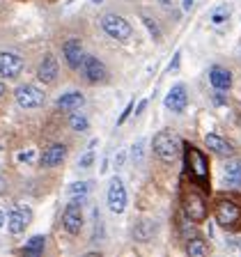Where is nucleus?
<instances>
[{
	"instance_id": "obj_23",
	"label": "nucleus",
	"mask_w": 241,
	"mask_h": 257,
	"mask_svg": "<svg viewBox=\"0 0 241 257\" xmlns=\"http://www.w3.org/2000/svg\"><path fill=\"white\" fill-rule=\"evenodd\" d=\"M186 252L188 255H207L209 248H207V243H204L202 239L193 236V239H188V243H186Z\"/></svg>"
},
{
	"instance_id": "obj_9",
	"label": "nucleus",
	"mask_w": 241,
	"mask_h": 257,
	"mask_svg": "<svg viewBox=\"0 0 241 257\" xmlns=\"http://www.w3.org/2000/svg\"><path fill=\"white\" fill-rule=\"evenodd\" d=\"M23 71V58L16 53H0V76L3 78H19Z\"/></svg>"
},
{
	"instance_id": "obj_37",
	"label": "nucleus",
	"mask_w": 241,
	"mask_h": 257,
	"mask_svg": "<svg viewBox=\"0 0 241 257\" xmlns=\"http://www.w3.org/2000/svg\"><path fill=\"white\" fill-rule=\"evenodd\" d=\"M92 3H96V5H99V3H101V0H92Z\"/></svg>"
},
{
	"instance_id": "obj_3",
	"label": "nucleus",
	"mask_w": 241,
	"mask_h": 257,
	"mask_svg": "<svg viewBox=\"0 0 241 257\" xmlns=\"http://www.w3.org/2000/svg\"><path fill=\"white\" fill-rule=\"evenodd\" d=\"M214 214H216L218 225H223V227H236L241 220V207L230 198H220L218 202H216Z\"/></svg>"
},
{
	"instance_id": "obj_17",
	"label": "nucleus",
	"mask_w": 241,
	"mask_h": 257,
	"mask_svg": "<svg viewBox=\"0 0 241 257\" xmlns=\"http://www.w3.org/2000/svg\"><path fill=\"white\" fill-rule=\"evenodd\" d=\"M204 143H207V147L214 152V154H218V156H232V145L227 143V140H223L220 136L207 134V136H204Z\"/></svg>"
},
{
	"instance_id": "obj_36",
	"label": "nucleus",
	"mask_w": 241,
	"mask_h": 257,
	"mask_svg": "<svg viewBox=\"0 0 241 257\" xmlns=\"http://www.w3.org/2000/svg\"><path fill=\"white\" fill-rule=\"evenodd\" d=\"M5 94V85H3V83H0V96Z\"/></svg>"
},
{
	"instance_id": "obj_27",
	"label": "nucleus",
	"mask_w": 241,
	"mask_h": 257,
	"mask_svg": "<svg viewBox=\"0 0 241 257\" xmlns=\"http://www.w3.org/2000/svg\"><path fill=\"white\" fill-rule=\"evenodd\" d=\"M227 16H230V10H216L214 14H211V23H223L225 19H227Z\"/></svg>"
},
{
	"instance_id": "obj_34",
	"label": "nucleus",
	"mask_w": 241,
	"mask_h": 257,
	"mask_svg": "<svg viewBox=\"0 0 241 257\" xmlns=\"http://www.w3.org/2000/svg\"><path fill=\"white\" fill-rule=\"evenodd\" d=\"M3 223H5V214L0 211V227H3Z\"/></svg>"
},
{
	"instance_id": "obj_25",
	"label": "nucleus",
	"mask_w": 241,
	"mask_h": 257,
	"mask_svg": "<svg viewBox=\"0 0 241 257\" xmlns=\"http://www.w3.org/2000/svg\"><path fill=\"white\" fill-rule=\"evenodd\" d=\"M143 23H145V26H147V30H150V35H152V37H154L156 42H161V28L156 26L154 21H152L150 16H143Z\"/></svg>"
},
{
	"instance_id": "obj_8",
	"label": "nucleus",
	"mask_w": 241,
	"mask_h": 257,
	"mask_svg": "<svg viewBox=\"0 0 241 257\" xmlns=\"http://www.w3.org/2000/svg\"><path fill=\"white\" fill-rule=\"evenodd\" d=\"M108 209L112 214H122L127 209V188H124L122 179H117V177L108 186Z\"/></svg>"
},
{
	"instance_id": "obj_12",
	"label": "nucleus",
	"mask_w": 241,
	"mask_h": 257,
	"mask_svg": "<svg viewBox=\"0 0 241 257\" xmlns=\"http://www.w3.org/2000/svg\"><path fill=\"white\" fill-rule=\"evenodd\" d=\"M28 223H30V209L14 207L10 214H7V227H10L12 234H21L28 227Z\"/></svg>"
},
{
	"instance_id": "obj_7",
	"label": "nucleus",
	"mask_w": 241,
	"mask_h": 257,
	"mask_svg": "<svg viewBox=\"0 0 241 257\" xmlns=\"http://www.w3.org/2000/svg\"><path fill=\"white\" fill-rule=\"evenodd\" d=\"M80 204L83 202L71 200V202L67 204V209H64V214H62V225L69 234H78L80 227H83V209H80Z\"/></svg>"
},
{
	"instance_id": "obj_32",
	"label": "nucleus",
	"mask_w": 241,
	"mask_h": 257,
	"mask_svg": "<svg viewBox=\"0 0 241 257\" xmlns=\"http://www.w3.org/2000/svg\"><path fill=\"white\" fill-rule=\"evenodd\" d=\"M145 106H147V101H140V103H138V110H136V115H140V112L145 110Z\"/></svg>"
},
{
	"instance_id": "obj_13",
	"label": "nucleus",
	"mask_w": 241,
	"mask_h": 257,
	"mask_svg": "<svg viewBox=\"0 0 241 257\" xmlns=\"http://www.w3.org/2000/svg\"><path fill=\"white\" fill-rule=\"evenodd\" d=\"M188 106V92L184 85H175L166 96V108L172 112H182Z\"/></svg>"
},
{
	"instance_id": "obj_4",
	"label": "nucleus",
	"mask_w": 241,
	"mask_h": 257,
	"mask_svg": "<svg viewBox=\"0 0 241 257\" xmlns=\"http://www.w3.org/2000/svg\"><path fill=\"white\" fill-rule=\"evenodd\" d=\"M101 28H103V32H106L108 37L119 39V42H127V39L134 35L131 26L117 14H103L101 16Z\"/></svg>"
},
{
	"instance_id": "obj_31",
	"label": "nucleus",
	"mask_w": 241,
	"mask_h": 257,
	"mask_svg": "<svg viewBox=\"0 0 241 257\" xmlns=\"http://www.w3.org/2000/svg\"><path fill=\"white\" fill-rule=\"evenodd\" d=\"M124 163V152H119L117 156H115V168H119Z\"/></svg>"
},
{
	"instance_id": "obj_10",
	"label": "nucleus",
	"mask_w": 241,
	"mask_h": 257,
	"mask_svg": "<svg viewBox=\"0 0 241 257\" xmlns=\"http://www.w3.org/2000/svg\"><path fill=\"white\" fill-rule=\"evenodd\" d=\"M62 53L71 69H80V64L85 60V53H83V44H80L78 39H67L62 46Z\"/></svg>"
},
{
	"instance_id": "obj_21",
	"label": "nucleus",
	"mask_w": 241,
	"mask_h": 257,
	"mask_svg": "<svg viewBox=\"0 0 241 257\" xmlns=\"http://www.w3.org/2000/svg\"><path fill=\"white\" fill-rule=\"evenodd\" d=\"M44 246H46V236L35 234V236H32V239L26 243V246H23V252H26V255L37 257V255H42V252H44Z\"/></svg>"
},
{
	"instance_id": "obj_1",
	"label": "nucleus",
	"mask_w": 241,
	"mask_h": 257,
	"mask_svg": "<svg viewBox=\"0 0 241 257\" xmlns=\"http://www.w3.org/2000/svg\"><path fill=\"white\" fill-rule=\"evenodd\" d=\"M184 156H186V172L191 175V179L200 186H207L209 184V163L204 159V154L193 147V145H186L184 147Z\"/></svg>"
},
{
	"instance_id": "obj_33",
	"label": "nucleus",
	"mask_w": 241,
	"mask_h": 257,
	"mask_svg": "<svg viewBox=\"0 0 241 257\" xmlns=\"http://www.w3.org/2000/svg\"><path fill=\"white\" fill-rule=\"evenodd\" d=\"M191 7H193V0H184V10H191Z\"/></svg>"
},
{
	"instance_id": "obj_30",
	"label": "nucleus",
	"mask_w": 241,
	"mask_h": 257,
	"mask_svg": "<svg viewBox=\"0 0 241 257\" xmlns=\"http://www.w3.org/2000/svg\"><path fill=\"white\" fill-rule=\"evenodd\" d=\"M19 161H28V163H30V161H32V152H21V154H19Z\"/></svg>"
},
{
	"instance_id": "obj_16",
	"label": "nucleus",
	"mask_w": 241,
	"mask_h": 257,
	"mask_svg": "<svg viewBox=\"0 0 241 257\" xmlns=\"http://www.w3.org/2000/svg\"><path fill=\"white\" fill-rule=\"evenodd\" d=\"M37 76L42 83H53V80L58 78V62H55L53 55H46V58L42 60V64H39V69H37Z\"/></svg>"
},
{
	"instance_id": "obj_38",
	"label": "nucleus",
	"mask_w": 241,
	"mask_h": 257,
	"mask_svg": "<svg viewBox=\"0 0 241 257\" xmlns=\"http://www.w3.org/2000/svg\"><path fill=\"white\" fill-rule=\"evenodd\" d=\"M67 3H74V0H67Z\"/></svg>"
},
{
	"instance_id": "obj_2",
	"label": "nucleus",
	"mask_w": 241,
	"mask_h": 257,
	"mask_svg": "<svg viewBox=\"0 0 241 257\" xmlns=\"http://www.w3.org/2000/svg\"><path fill=\"white\" fill-rule=\"evenodd\" d=\"M152 147H154V154L159 156L161 161L172 163V161L177 159V154H179V147H182V143H179L177 134H172V131H159V134L154 136V143H152Z\"/></svg>"
},
{
	"instance_id": "obj_29",
	"label": "nucleus",
	"mask_w": 241,
	"mask_h": 257,
	"mask_svg": "<svg viewBox=\"0 0 241 257\" xmlns=\"http://www.w3.org/2000/svg\"><path fill=\"white\" fill-rule=\"evenodd\" d=\"M131 110H134V103H129V106L122 110V115H119L117 124H124V122H127V117H129V115H131Z\"/></svg>"
},
{
	"instance_id": "obj_20",
	"label": "nucleus",
	"mask_w": 241,
	"mask_h": 257,
	"mask_svg": "<svg viewBox=\"0 0 241 257\" xmlns=\"http://www.w3.org/2000/svg\"><path fill=\"white\" fill-rule=\"evenodd\" d=\"M154 232H156V225L152 223V220H140L134 227V236L138 241H150L152 236H154Z\"/></svg>"
},
{
	"instance_id": "obj_24",
	"label": "nucleus",
	"mask_w": 241,
	"mask_h": 257,
	"mask_svg": "<svg viewBox=\"0 0 241 257\" xmlns=\"http://www.w3.org/2000/svg\"><path fill=\"white\" fill-rule=\"evenodd\" d=\"M69 126L74 128V131H87L90 122H87L85 115H80V112H74V115L69 117Z\"/></svg>"
},
{
	"instance_id": "obj_22",
	"label": "nucleus",
	"mask_w": 241,
	"mask_h": 257,
	"mask_svg": "<svg viewBox=\"0 0 241 257\" xmlns=\"http://www.w3.org/2000/svg\"><path fill=\"white\" fill-rule=\"evenodd\" d=\"M87 193H90V184L87 182H76V184H71V188H69L71 200H78V202H85Z\"/></svg>"
},
{
	"instance_id": "obj_14",
	"label": "nucleus",
	"mask_w": 241,
	"mask_h": 257,
	"mask_svg": "<svg viewBox=\"0 0 241 257\" xmlns=\"http://www.w3.org/2000/svg\"><path fill=\"white\" fill-rule=\"evenodd\" d=\"M64 156H67V147L60 145V143H55V145H48L46 150H44V154H42L39 161H42L44 168H55L64 161Z\"/></svg>"
},
{
	"instance_id": "obj_19",
	"label": "nucleus",
	"mask_w": 241,
	"mask_h": 257,
	"mask_svg": "<svg viewBox=\"0 0 241 257\" xmlns=\"http://www.w3.org/2000/svg\"><path fill=\"white\" fill-rule=\"evenodd\" d=\"M225 184L227 186H241V161H232L225 166Z\"/></svg>"
},
{
	"instance_id": "obj_28",
	"label": "nucleus",
	"mask_w": 241,
	"mask_h": 257,
	"mask_svg": "<svg viewBox=\"0 0 241 257\" xmlns=\"http://www.w3.org/2000/svg\"><path fill=\"white\" fill-rule=\"evenodd\" d=\"M143 145H145V140H138V145H134V161L136 163L143 161Z\"/></svg>"
},
{
	"instance_id": "obj_6",
	"label": "nucleus",
	"mask_w": 241,
	"mask_h": 257,
	"mask_svg": "<svg viewBox=\"0 0 241 257\" xmlns=\"http://www.w3.org/2000/svg\"><path fill=\"white\" fill-rule=\"evenodd\" d=\"M184 214L193 220V223H200V220L207 218V202L200 193L191 191L184 195Z\"/></svg>"
},
{
	"instance_id": "obj_18",
	"label": "nucleus",
	"mask_w": 241,
	"mask_h": 257,
	"mask_svg": "<svg viewBox=\"0 0 241 257\" xmlns=\"http://www.w3.org/2000/svg\"><path fill=\"white\" fill-rule=\"evenodd\" d=\"M83 103H85V96L80 94V92H64L58 99L60 110H76V108H80Z\"/></svg>"
},
{
	"instance_id": "obj_35",
	"label": "nucleus",
	"mask_w": 241,
	"mask_h": 257,
	"mask_svg": "<svg viewBox=\"0 0 241 257\" xmlns=\"http://www.w3.org/2000/svg\"><path fill=\"white\" fill-rule=\"evenodd\" d=\"M161 5H172V0H161Z\"/></svg>"
},
{
	"instance_id": "obj_5",
	"label": "nucleus",
	"mask_w": 241,
	"mask_h": 257,
	"mask_svg": "<svg viewBox=\"0 0 241 257\" xmlns=\"http://www.w3.org/2000/svg\"><path fill=\"white\" fill-rule=\"evenodd\" d=\"M16 103L21 108H26V110H32V108H39L44 103V92L39 90V87L35 85H19L16 87Z\"/></svg>"
},
{
	"instance_id": "obj_15",
	"label": "nucleus",
	"mask_w": 241,
	"mask_h": 257,
	"mask_svg": "<svg viewBox=\"0 0 241 257\" xmlns=\"http://www.w3.org/2000/svg\"><path fill=\"white\" fill-rule=\"evenodd\" d=\"M209 80H211V85L216 87V90H230L232 85V74L225 67H211L209 69Z\"/></svg>"
},
{
	"instance_id": "obj_26",
	"label": "nucleus",
	"mask_w": 241,
	"mask_h": 257,
	"mask_svg": "<svg viewBox=\"0 0 241 257\" xmlns=\"http://www.w3.org/2000/svg\"><path fill=\"white\" fill-rule=\"evenodd\" d=\"M92 147H94V143L90 145V152H87V154L80 156V161H78V166H80V168H90L92 163H94V152H92Z\"/></svg>"
},
{
	"instance_id": "obj_11",
	"label": "nucleus",
	"mask_w": 241,
	"mask_h": 257,
	"mask_svg": "<svg viewBox=\"0 0 241 257\" xmlns=\"http://www.w3.org/2000/svg\"><path fill=\"white\" fill-rule=\"evenodd\" d=\"M80 69H83V74H85V78L90 80V83L106 80V67H103V62H99V58H94V55H85Z\"/></svg>"
}]
</instances>
